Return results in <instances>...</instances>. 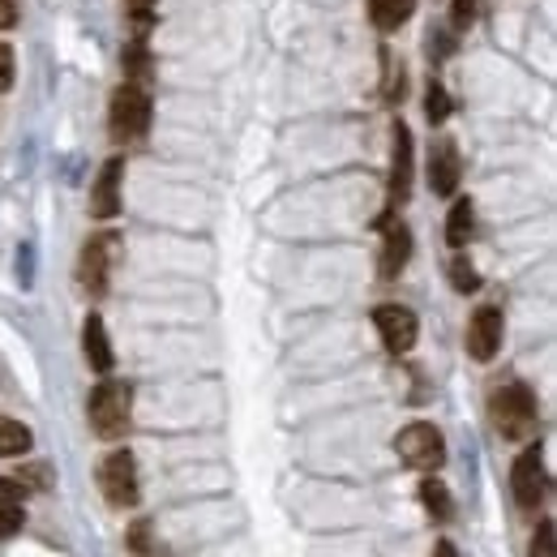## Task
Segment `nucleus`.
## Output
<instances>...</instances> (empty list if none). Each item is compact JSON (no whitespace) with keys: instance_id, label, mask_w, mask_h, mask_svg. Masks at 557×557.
Returning <instances> with one entry per match:
<instances>
[{"instance_id":"f257e3e1","label":"nucleus","mask_w":557,"mask_h":557,"mask_svg":"<svg viewBox=\"0 0 557 557\" xmlns=\"http://www.w3.org/2000/svg\"><path fill=\"white\" fill-rule=\"evenodd\" d=\"M90 429L103 437V442H121L129 417H134V386L129 382H116V377H103L95 391H90Z\"/></svg>"},{"instance_id":"f03ea898","label":"nucleus","mask_w":557,"mask_h":557,"mask_svg":"<svg viewBox=\"0 0 557 557\" xmlns=\"http://www.w3.org/2000/svg\"><path fill=\"white\" fill-rule=\"evenodd\" d=\"M493 424H497V433L506 442H532V433H536V399H532V391L519 386V382L502 386L493 395Z\"/></svg>"},{"instance_id":"7ed1b4c3","label":"nucleus","mask_w":557,"mask_h":557,"mask_svg":"<svg viewBox=\"0 0 557 557\" xmlns=\"http://www.w3.org/2000/svg\"><path fill=\"white\" fill-rule=\"evenodd\" d=\"M150 125V90L146 82L129 77L116 95H112V112H108V129H112V141H134L146 134Z\"/></svg>"},{"instance_id":"20e7f679","label":"nucleus","mask_w":557,"mask_h":557,"mask_svg":"<svg viewBox=\"0 0 557 557\" xmlns=\"http://www.w3.org/2000/svg\"><path fill=\"white\" fill-rule=\"evenodd\" d=\"M116 249H121V236H116V232H95V236L82 245L77 283H82L86 296H103V292H108V275H112Z\"/></svg>"},{"instance_id":"39448f33","label":"nucleus","mask_w":557,"mask_h":557,"mask_svg":"<svg viewBox=\"0 0 557 557\" xmlns=\"http://www.w3.org/2000/svg\"><path fill=\"white\" fill-rule=\"evenodd\" d=\"M395 450H399V459H404L408 468H417V472H437V468L446 463V442H442V433H437L433 424H424V420L399 429Z\"/></svg>"},{"instance_id":"423d86ee","label":"nucleus","mask_w":557,"mask_h":557,"mask_svg":"<svg viewBox=\"0 0 557 557\" xmlns=\"http://www.w3.org/2000/svg\"><path fill=\"white\" fill-rule=\"evenodd\" d=\"M99 488L112 506H134L138 502V463L129 450H112L103 463H99Z\"/></svg>"},{"instance_id":"0eeeda50","label":"nucleus","mask_w":557,"mask_h":557,"mask_svg":"<svg viewBox=\"0 0 557 557\" xmlns=\"http://www.w3.org/2000/svg\"><path fill=\"white\" fill-rule=\"evenodd\" d=\"M510 488H515V502L523 510H536L541 497H545V455H541V442L523 446V455L515 459L510 468Z\"/></svg>"},{"instance_id":"6e6552de","label":"nucleus","mask_w":557,"mask_h":557,"mask_svg":"<svg viewBox=\"0 0 557 557\" xmlns=\"http://www.w3.org/2000/svg\"><path fill=\"white\" fill-rule=\"evenodd\" d=\"M373 326H377V335H382L386 351L404 356V351L417 348L420 322L408 305H377V309H373Z\"/></svg>"},{"instance_id":"1a4fd4ad","label":"nucleus","mask_w":557,"mask_h":557,"mask_svg":"<svg viewBox=\"0 0 557 557\" xmlns=\"http://www.w3.org/2000/svg\"><path fill=\"white\" fill-rule=\"evenodd\" d=\"M502 309L497 305H481L476 313H472V322H468V351H472V360H481L488 364L497 351H502Z\"/></svg>"},{"instance_id":"9d476101","label":"nucleus","mask_w":557,"mask_h":557,"mask_svg":"<svg viewBox=\"0 0 557 557\" xmlns=\"http://www.w3.org/2000/svg\"><path fill=\"white\" fill-rule=\"evenodd\" d=\"M121 176H125V159H108L95 189H90V214L95 219H116L121 214Z\"/></svg>"},{"instance_id":"9b49d317","label":"nucleus","mask_w":557,"mask_h":557,"mask_svg":"<svg viewBox=\"0 0 557 557\" xmlns=\"http://www.w3.org/2000/svg\"><path fill=\"white\" fill-rule=\"evenodd\" d=\"M412 194V134L395 125V163H391V207H404Z\"/></svg>"},{"instance_id":"f8f14e48","label":"nucleus","mask_w":557,"mask_h":557,"mask_svg":"<svg viewBox=\"0 0 557 557\" xmlns=\"http://www.w3.org/2000/svg\"><path fill=\"white\" fill-rule=\"evenodd\" d=\"M429 189L437 198H450L459 189V154L450 141H442L433 154H429Z\"/></svg>"},{"instance_id":"ddd939ff","label":"nucleus","mask_w":557,"mask_h":557,"mask_svg":"<svg viewBox=\"0 0 557 557\" xmlns=\"http://www.w3.org/2000/svg\"><path fill=\"white\" fill-rule=\"evenodd\" d=\"M412 258V232L404 223H386V236H382V278H395Z\"/></svg>"},{"instance_id":"4468645a","label":"nucleus","mask_w":557,"mask_h":557,"mask_svg":"<svg viewBox=\"0 0 557 557\" xmlns=\"http://www.w3.org/2000/svg\"><path fill=\"white\" fill-rule=\"evenodd\" d=\"M82 351H86V360H90V369L95 373H112V344H108V331H103V318H86V326H82Z\"/></svg>"},{"instance_id":"2eb2a0df","label":"nucleus","mask_w":557,"mask_h":557,"mask_svg":"<svg viewBox=\"0 0 557 557\" xmlns=\"http://www.w3.org/2000/svg\"><path fill=\"white\" fill-rule=\"evenodd\" d=\"M417 0H369V17L377 30H399L408 17H412Z\"/></svg>"},{"instance_id":"dca6fc26","label":"nucleus","mask_w":557,"mask_h":557,"mask_svg":"<svg viewBox=\"0 0 557 557\" xmlns=\"http://www.w3.org/2000/svg\"><path fill=\"white\" fill-rule=\"evenodd\" d=\"M472 227H476V214H472V202L463 198V202L450 207V219H446V240H450V249H463V245L472 240Z\"/></svg>"},{"instance_id":"f3484780","label":"nucleus","mask_w":557,"mask_h":557,"mask_svg":"<svg viewBox=\"0 0 557 557\" xmlns=\"http://www.w3.org/2000/svg\"><path fill=\"white\" fill-rule=\"evenodd\" d=\"M30 450V429L22 420L0 417V459H13V455H26Z\"/></svg>"},{"instance_id":"a211bd4d","label":"nucleus","mask_w":557,"mask_h":557,"mask_svg":"<svg viewBox=\"0 0 557 557\" xmlns=\"http://www.w3.org/2000/svg\"><path fill=\"white\" fill-rule=\"evenodd\" d=\"M420 497H424V506H429L433 519L446 523V519L455 515V502H450V493H446V485H442L437 476H424V481H420Z\"/></svg>"},{"instance_id":"6ab92c4d","label":"nucleus","mask_w":557,"mask_h":557,"mask_svg":"<svg viewBox=\"0 0 557 557\" xmlns=\"http://www.w3.org/2000/svg\"><path fill=\"white\" fill-rule=\"evenodd\" d=\"M450 283H455V292H476V287H481V275L472 271L468 258H455V262H450Z\"/></svg>"},{"instance_id":"aec40b11","label":"nucleus","mask_w":557,"mask_h":557,"mask_svg":"<svg viewBox=\"0 0 557 557\" xmlns=\"http://www.w3.org/2000/svg\"><path fill=\"white\" fill-rule=\"evenodd\" d=\"M22 523H26V510H22V502H9V506H0V541L17 536V532H22Z\"/></svg>"},{"instance_id":"412c9836","label":"nucleus","mask_w":557,"mask_h":557,"mask_svg":"<svg viewBox=\"0 0 557 557\" xmlns=\"http://www.w3.org/2000/svg\"><path fill=\"white\" fill-rule=\"evenodd\" d=\"M532 557H557V545H554V519H545V523L536 528V541H532Z\"/></svg>"},{"instance_id":"4be33fe9","label":"nucleus","mask_w":557,"mask_h":557,"mask_svg":"<svg viewBox=\"0 0 557 557\" xmlns=\"http://www.w3.org/2000/svg\"><path fill=\"white\" fill-rule=\"evenodd\" d=\"M424 112H429V121H446V112H450V99H446V90H442V86H429Z\"/></svg>"},{"instance_id":"5701e85b","label":"nucleus","mask_w":557,"mask_h":557,"mask_svg":"<svg viewBox=\"0 0 557 557\" xmlns=\"http://www.w3.org/2000/svg\"><path fill=\"white\" fill-rule=\"evenodd\" d=\"M476 13H481V0H450V17H455V26L463 30V26H472L476 22Z\"/></svg>"},{"instance_id":"b1692460","label":"nucleus","mask_w":557,"mask_h":557,"mask_svg":"<svg viewBox=\"0 0 557 557\" xmlns=\"http://www.w3.org/2000/svg\"><path fill=\"white\" fill-rule=\"evenodd\" d=\"M26 497V485L22 481H13V476H0V506H9V502H22Z\"/></svg>"},{"instance_id":"393cba45","label":"nucleus","mask_w":557,"mask_h":557,"mask_svg":"<svg viewBox=\"0 0 557 557\" xmlns=\"http://www.w3.org/2000/svg\"><path fill=\"white\" fill-rule=\"evenodd\" d=\"M13 86V52L0 44V90H9Z\"/></svg>"},{"instance_id":"a878e982","label":"nucleus","mask_w":557,"mask_h":557,"mask_svg":"<svg viewBox=\"0 0 557 557\" xmlns=\"http://www.w3.org/2000/svg\"><path fill=\"white\" fill-rule=\"evenodd\" d=\"M17 22V9H13V0H0V30H9Z\"/></svg>"},{"instance_id":"bb28decb","label":"nucleus","mask_w":557,"mask_h":557,"mask_svg":"<svg viewBox=\"0 0 557 557\" xmlns=\"http://www.w3.org/2000/svg\"><path fill=\"white\" fill-rule=\"evenodd\" d=\"M150 4H154V0H129V9H134V17H138V22H146V13H150Z\"/></svg>"},{"instance_id":"cd10ccee","label":"nucleus","mask_w":557,"mask_h":557,"mask_svg":"<svg viewBox=\"0 0 557 557\" xmlns=\"http://www.w3.org/2000/svg\"><path fill=\"white\" fill-rule=\"evenodd\" d=\"M433 557H459V549H455L450 541H437V545H433Z\"/></svg>"}]
</instances>
